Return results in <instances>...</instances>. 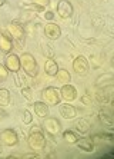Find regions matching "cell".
<instances>
[{"label":"cell","instance_id":"cell-1","mask_svg":"<svg viewBox=\"0 0 114 159\" xmlns=\"http://www.w3.org/2000/svg\"><path fill=\"white\" fill-rule=\"evenodd\" d=\"M27 142H29V146L33 152L39 153V152L44 151V148H46V136H44L40 126L34 125L33 128H30Z\"/></svg>","mask_w":114,"mask_h":159},{"label":"cell","instance_id":"cell-2","mask_svg":"<svg viewBox=\"0 0 114 159\" xmlns=\"http://www.w3.org/2000/svg\"><path fill=\"white\" fill-rule=\"evenodd\" d=\"M40 96H41V102H44L49 106H57V105H60V100H61L60 90L57 88H54V86H49V88L43 89Z\"/></svg>","mask_w":114,"mask_h":159},{"label":"cell","instance_id":"cell-3","mask_svg":"<svg viewBox=\"0 0 114 159\" xmlns=\"http://www.w3.org/2000/svg\"><path fill=\"white\" fill-rule=\"evenodd\" d=\"M20 65H22L23 70L26 72L29 76H36L37 70H39V66H37V62L34 59V56L32 53H23L20 56Z\"/></svg>","mask_w":114,"mask_h":159},{"label":"cell","instance_id":"cell-4","mask_svg":"<svg viewBox=\"0 0 114 159\" xmlns=\"http://www.w3.org/2000/svg\"><path fill=\"white\" fill-rule=\"evenodd\" d=\"M7 33L10 34L16 42H17V49H22V46H24V29L20 23L11 22L7 25Z\"/></svg>","mask_w":114,"mask_h":159},{"label":"cell","instance_id":"cell-5","mask_svg":"<svg viewBox=\"0 0 114 159\" xmlns=\"http://www.w3.org/2000/svg\"><path fill=\"white\" fill-rule=\"evenodd\" d=\"M0 142L6 146H16L19 143V136L15 129H4L0 132Z\"/></svg>","mask_w":114,"mask_h":159},{"label":"cell","instance_id":"cell-6","mask_svg":"<svg viewBox=\"0 0 114 159\" xmlns=\"http://www.w3.org/2000/svg\"><path fill=\"white\" fill-rule=\"evenodd\" d=\"M88 69H90V65H88V60L86 59L84 56L80 55L73 60V70L78 76H86L88 73Z\"/></svg>","mask_w":114,"mask_h":159},{"label":"cell","instance_id":"cell-7","mask_svg":"<svg viewBox=\"0 0 114 159\" xmlns=\"http://www.w3.org/2000/svg\"><path fill=\"white\" fill-rule=\"evenodd\" d=\"M60 98L64 102H67V103H71L73 100L77 99V90H76V88L73 85L66 83V85H63L61 89H60Z\"/></svg>","mask_w":114,"mask_h":159},{"label":"cell","instance_id":"cell-8","mask_svg":"<svg viewBox=\"0 0 114 159\" xmlns=\"http://www.w3.org/2000/svg\"><path fill=\"white\" fill-rule=\"evenodd\" d=\"M43 129L49 133V135H57V133L61 130V123L57 120L56 118H44V122H43Z\"/></svg>","mask_w":114,"mask_h":159},{"label":"cell","instance_id":"cell-9","mask_svg":"<svg viewBox=\"0 0 114 159\" xmlns=\"http://www.w3.org/2000/svg\"><path fill=\"white\" fill-rule=\"evenodd\" d=\"M73 4L69 0H60L57 3V15L61 19H69L73 16Z\"/></svg>","mask_w":114,"mask_h":159},{"label":"cell","instance_id":"cell-10","mask_svg":"<svg viewBox=\"0 0 114 159\" xmlns=\"http://www.w3.org/2000/svg\"><path fill=\"white\" fill-rule=\"evenodd\" d=\"M4 66L7 67L9 72H17L22 69V65H20V57L15 53H7L6 59H4Z\"/></svg>","mask_w":114,"mask_h":159},{"label":"cell","instance_id":"cell-11","mask_svg":"<svg viewBox=\"0 0 114 159\" xmlns=\"http://www.w3.org/2000/svg\"><path fill=\"white\" fill-rule=\"evenodd\" d=\"M44 36L47 39H50V40H57L61 36V29H60L59 25L50 22L44 26Z\"/></svg>","mask_w":114,"mask_h":159},{"label":"cell","instance_id":"cell-12","mask_svg":"<svg viewBox=\"0 0 114 159\" xmlns=\"http://www.w3.org/2000/svg\"><path fill=\"white\" fill-rule=\"evenodd\" d=\"M59 112H60V116H63L64 119H74L77 116V109L73 105H69L67 102L60 105Z\"/></svg>","mask_w":114,"mask_h":159},{"label":"cell","instance_id":"cell-13","mask_svg":"<svg viewBox=\"0 0 114 159\" xmlns=\"http://www.w3.org/2000/svg\"><path fill=\"white\" fill-rule=\"evenodd\" d=\"M29 75L26 73L24 70H17L15 72V85L17 86V88H24V86H29L30 85V80L29 78H27Z\"/></svg>","mask_w":114,"mask_h":159},{"label":"cell","instance_id":"cell-14","mask_svg":"<svg viewBox=\"0 0 114 159\" xmlns=\"http://www.w3.org/2000/svg\"><path fill=\"white\" fill-rule=\"evenodd\" d=\"M13 49V42L11 37L6 33H0V50L3 53H10Z\"/></svg>","mask_w":114,"mask_h":159},{"label":"cell","instance_id":"cell-15","mask_svg":"<svg viewBox=\"0 0 114 159\" xmlns=\"http://www.w3.org/2000/svg\"><path fill=\"white\" fill-rule=\"evenodd\" d=\"M33 107H34V113H36L39 118H46L49 116V105H46L44 102H34L33 103Z\"/></svg>","mask_w":114,"mask_h":159},{"label":"cell","instance_id":"cell-16","mask_svg":"<svg viewBox=\"0 0 114 159\" xmlns=\"http://www.w3.org/2000/svg\"><path fill=\"white\" fill-rule=\"evenodd\" d=\"M76 145H77V148L80 149V151H84V152H93L94 151V143H93L91 138H83V139H80V141L77 139Z\"/></svg>","mask_w":114,"mask_h":159},{"label":"cell","instance_id":"cell-17","mask_svg":"<svg viewBox=\"0 0 114 159\" xmlns=\"http://www.w3.org/2000/svg\"><path fill=\"white\" fill-rule=\"evenodd\" d=\"M57 70H59V66H57V62H56L53 57L52 59H47L44 62V72H46V75H49V76H56Z\"/></svg>","mask_w":114,"mask_h":159},{"label":"cell","instance_id":"cell-18","mask_svg":"<svg viewBox=\"0 0 114 159\" xmlns=\"http://www.w3.org/2000/svg\"><path fill=\"white\" fill-rule=\"evenodd\" d=\"M74 129L77 130L80 135H84V133H87L88 130H90V123H88V120L80 118L74 122Z\"/></svg>","mask_w":114,"mask_h":159},{"label":"cell","instance_id":"cell-19","mask_svg":"<svg viewBox=\"0 0 114 159\" xmlns=\"http://www.w3.org/2000/svg\"><path fill=\"white\" fill-rule=\"evenodd\" d=\"M34 17H36V13H34L33 10H26V11H23V13H20V16L17 17L16 22L17 23H30Z\"/></svg>","mask_w":114,"mask_h":159},{"label":"cell","instance_id":"cell-20","mask_svg":"<svg viewBox=\"0 0 114 159\" xmlns=\"http://www.w3.org/2000/svg\"><path fill=\"white\" fill-rule=\"evenodd\" d=\"M56 76H57V80H59L61 85H66V83H69V82L71 80V75L69 73V70H66V69H59L57 73H56Z\"/></svg>","mask_w":114,"mask_h":159},{"label":"cell","instance_id":"cell-21","mask_svg":"<svg viewBox=\"0 0 114 159\" xmlns=\"http://www.w3.org/2000/svg\"><path fill=\"white\" fill-rule=\"evenodd\" d=\"M111 82H113V75L104 73L103 76L97 78L96 83H97V86H103V89H104L106 86H111Z\"/></svg>","mask_w":114,"mask_h":159},{"label":"cell","instance_id":"cell-22","mask_svg":"<svg viewBox=\"0 0 114 159\" xmlns=\"http://www.w3.org/2000/svg\"><path fill=\"white\" fill-rule=\"evenodd\" d=\"M10 103V92L7 89H0V107H4Z\"/></svg>","mask_w":114,"mask_h":159},{"label":"cell","instance_id":"cell-23","mask_svg":"<svg viewBox=\"0 0 114 159\" xmlns=\"http://www.w3.org/2000/svg\"><path fill=\"white\" fill-rule=\"evenodd\" d=\"M63 139L67 142V143H71V145H74L76 142H77V135L73 132V130H64L63 132Z\"/></svg>","mask_w":114,"mask_h":159},{"label":"cell","instance_id":"cell-24","mask_svg":"<svg viewBox=\"0 0 114 159\" xmlns=\"http://www.w3.org/2000/svg\"><path fill=\"white\" fill-rule=\"evenodd\" d=\"M100 120H101V123H104V125L110 126V128H113V116L110 115V113H106V112H100L99 115Z\"/></svg>","mask_w":114,"mask_h":159},{"label":"cell","instance_id":"cell-25","mask_svg":"<svg viewBox=\"0 0 114 159\" xmlns=\"http://www.w3.org/2000/svg\"><path fill=\"white\" fill-rule=\"evenodd\" d=\"M41 53H43V56L46 59H52L53 56H54V50L49 44H41Z\"/></svg>","mask_w":114,"mask_h":159},{"label":"cell","instance_id":"cell-26","mask_svg":"<svg viewBox=\"0 0 114 159\" xmlns=\"http://www.w3.org/2000/svg\"><path fill=\"white\" fill-rule=\"evenodd\" d=\"M20 89H22V96L26 100L32 102V100H33V90H32L29 86H24V88H20Z\"/></svg>","mask_w":114,"mask_h":159},{"label":"cell","instance_id":"cell-27","mask_svg":"<svg viewBox=\"0 0 114 159\" xmlns=\"http://www.w3.org/2000/svg\"><path fill=\"white\" fill-rule=\"evenodd\" d=\"M7 78H9V70H7V67L0 63V82H6V80H7Z\"/></svg>","mask_w":114,"mask_h":159},{"label":"cell","instance_id":"cell-28","mask_svg":"<svg viewBox=\"0 0 114 159\" xmlns=\"http://www.w3.org/2000/svg\"><path fill=\"white\" fill-rule=\"evenodd\" d=\"M32 122H33V116H32L30 111H24L23 112V123L24 125H30Z\"/></svg>","mask_w":114,"mask_h":159},{"label":"cell","instance_id":"cell-29","mask_svg":"<svg viewBox=\"0 0 114 159\" xmlns=\"http://www.w3.org/2000/svg\"><path fill=\"white\" fill-rule=\"evenodd\" d=\"M97 100H99L100 103L106 105L107 102H108V95H107L106 92H99L97 93Z\"/></svg>","mask_w":114,"mask_h":159},{"label":"cell","instance_id":"cell-30","mask_svg":"<svg viewBox=\"0 0 114 159\" xmlns=\"http://www.w3.org/2000/svg\"><path fill=\"white\" fill-rule=\"evenodd\" d=\"M80 100H81V103L86 105V106H90V105L93 103V99H91V96H90L88 93H84V95L80 98Z\"/></svg>","mask_w":114,"mask_h":159},{"label":"cell","instance_id":"cell-31","mask_svg":"<svg viewBox=\"0 0 114 159\" xmlns=\"http://www.w3.org/2000/svg\"><path fill=\"white\" fill-rule=\"evenodd\" d=\"M32 3H34V4H37L39 7L44 9L46 6H49V4H50V0H32Z\"/></svg>","mask_w":114,"mask_h":159},{"label":"cell","instance_id":"cell-32","mask_svg":"<svg viewBox=\"0 0 114 159\" xmlns=\"http://www.w3.org/2000/svg\"><path fill=\"white\" fill-rule=\"evenodd\" d=\"M90 59H91V66H93V67H99L100 65L103 63V59L99 60V56H91Z\"/></svg>","mask_w":114,"mask_h":159},{"label":"cell","instance_id":"cell-33","mask_svg":"<svg viewBox=\"0 0 114 159\" xmlns=\"http://www.w3.org/2000/svg\"><path fill=\"white\" fill-rule=\"evenodd\" d=\"M43 17L46 19V20H53V19H54V13H53V11H46L43 15Z\"/></svg>","mask_w":114,"mask_h":159},{"label":"cell","instance_id":"cell-34","mask_svg":"<svg viewBox=\"0 0 114 159\" xmlns=\"http://www.w3.org/2000/svg\"><path fill=\"white\" fill-rule=\"evenodd\" d=\"M37 152H32V153H24L23 155V158H37Z\"/></svg>","mask_w":114,"mask_h":159},{"label":"cell","instance_id":"cell-35","mask_svg":"<svg viewBox=\"0 0 114 159\" xmlns=\"http://www.w3.org/2000/svg\"><path fill=\"white\" fill-rule=\"evenodd\" d=\"M9 158H23V155H17V153H11V155H9Z\"/></svg>","mask_w":114,"mask_h":159},{"label":"cell","instance_id":"cell-36","mask_svg":"<svg viewBox=\"0 0 114 159\" xmlns=\"http://www.w3.org/2000/svg\"><path fill=\"white\" fill-rule=\"evenodd\" d=\"M3 116H6V113H4V112H3V111H0V119L3 118Z\"/></svg>","mask_w":114,"mask_h":159},{"label":"cell","instance_id":"cell-37","mask_svg":"<svg viewBox=\"0 0 114 159\" xmlns=\"http://www.w3.org/2000/svg\"><path fill=\"white\" fill-rule=\"evenodd\" d=\"M3 152V146H2V142H0V153Z\"/></svg>","mask_w":114,"mask_h":159},{"label":"cell","instance_id":"cell-38","mask_svg":"<svg viewBox=\"0 0 114 159\" xmlns=\"http://www.w3.org/2000/svg\"><path fill=\"white\" fill-rule=\"evenodd\" d=\"M3 4H4V0H0V7H2Z\"/></svg>","mask_w":114,"mask_h":159}]
</instances>
